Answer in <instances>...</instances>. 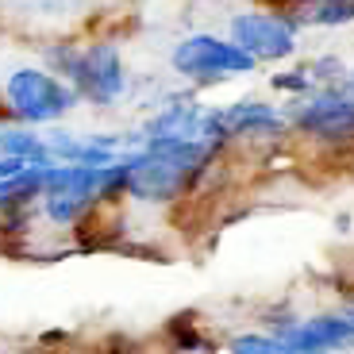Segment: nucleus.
Here are the masks:
<instances>
[{
    "label": "nucleus",
    "instance_id": "f257e3e1",
    "mask_svg": "<svg viewBox=\"0 0 354 354\" xmlns=\"http://www.w3.org/2000/svg\"><path fill=\"white\" fill-rule=\"evenodd\" d=\"M223 147L185 142V147H135L124 154V201L135 204H177L201 193L220 166Z\"/></svg>",
    "mask_w": 354,
    "mask_h": 354
},
{
    "label": "nucleus",
    "instance_id": "f03ea898",
    "mask_svg": "<svg viewBox=\"0 0 354 354\" xmlns=\"http://www.w3.org/2000/svg\"><path fill=\"white\" fill-rule=\"evenodd\" d=\"M46 62L62 81H70V88L77 93L81 104L93 108H115L131 88V73H127L124 50L108 39L97 43H50L43 50Z\"/></svg>",
    "mask_w": 354,
    "mask_h": 354
},
{
    "label": "nucleus",
    "instance_id": "7ed1b4c3",
    "mask_svg": "<svg viewBox=\"0 0 354 354\" xmlns=\"http://www.w3.org/2000/svg\"><path fill=\"white\" fill-rule=\"evenodd\" d=\"M0 100L8 120L27 127H58L73 108L81 104L70 81H62L50 66H12L0 85Z\"/></svg>",
    "mask_w": 354,
    "mask_h": 354
},
{
    "label": "nucleus",
    "instance_id": "20e7f679",
    "mask_svg": "<svg viewBox=\"0 0 354 354\" xmlns=\"http://www.w3.org/2000/svg\"><path fill=\"white\" fill-rule=\"evenodd\" d=\"M169 70L193 88H212L223 81L250 77L258 62L231 35L220 31H189L169 46Z\"/></svg>",
    "mask_w": 354,
    "mask_h": 354
},
{
    "label": "nucleus",
    "instance_id": "39448f33",
    "mask_svg": "<svg viewBox=\"0 0 354 354\" xmlns=\"http://www.w3.org/2000/svg\"><path fill=\"white\" fill-rule=\"evenodd\" d=\"M285 115H289V135L319 151H354V97H346L339 85L312 88L304 97L285 100Z\"/></svg>",
    "mask_w": 354,
    "mask_h": 354
},
{
    "label": "nucleus",
    "instance_id": "423d86ee",
    "mask_svg": "<svg viewBox=\"0 0 354 354\" xmlns=\"http://www.w3.org/2000/svg\"><path fill=\"white\" fill-rule=\"evenodd\" d=\"M262 328L289 354H354V324L339 308L312 312V316L274 308L262 316Z\"/></svg>",
    "mask_w": 354,
    "mask_h": 354
},
{
    "label": "nucleus",
    "instance_id": "0eeeda50",
    "mask_svg": "<svg viewBox=\"0 0 354 354\" xmlns=\"http://www.w3.org/2000/svg\"><path fill=\"white\" fill-rule=\"evenodd\" d=\"M212 139L227 147H274L289 139V115L266 97H239L212 108Z\"/></svg>",
    "mask_w": 354,
    "mask_h": 354
},
{
    "label": "nucleus",
    "instance_id": "6e6552de",
    "mask_svg": "<svg viewBox=\"0 0 354 354\" xmlns=\"http://www.w3.org/2000/svg\"><path fill=\"white\" fill-rule=\"evenodd\" d=\"M227 35L254 58L258 66H281L301 50V27L285 8H243L227 19Z\"/></svg>",
    "mask_w": 354,
    "mask_h": 354
},
{
    "label": "nucleus",
    "instance_id": "1a4fd4ad",
    "mask_svg": "<svg viewBox=\"0 0 354 354\" xmlns=\"http://www.w3.org/2000/svg\"><path fill=\"white\" fill-rule=\"evenodd\" d=\"M142 147H185V142H216L212 139V108L196 93H169L166 104L158 100L139 127ZM220 147V142H216Z\"/></svg>",
    "mask_w": 354,
    "mask_h": 354
},
{
    "label": "nucleus",
    "instance_id": "9d476101",
    "mask_svg": "<svg viewBox=\"0 0 354 354\" xmlns=\"http://www.w3.org/2000/svg\"><path fill=\"white\" fill-rule=\"evenodd\" d=\"M343 73H346L343 58H335V54H319V58H308V62H297V66H289V70L274 73V77H270V85H274L277 93H285V100H292V97L312 93V88L335 85Z\"/></svg>",
    "mask_w": 354,
    "mask_h": 354
},
{
    "label": "nucleus",
    "instance_id": "9b49d317",
    "mask_svg": "<svg viewBox=\"0 0 354 354\" xmlns=\"http://www.w3.org/2000/svg\"><path fill=\"white\" fill-rule=\"evenodd\" d=\"M281 8L301 31H335L354 24V0H285Z\"/></svg>",
    "mask_w": 354,
    "mask_h": 354
},
{
    "label": "nucleus",
    "instance_id": "f8f14e48",
    "mask_svg": "<svg viewBox=\"0 0 354 354\" xmlns=\"http://www.w3.org/2000/svg\"><path fill=\"white\" fill-rule=\"evenodd\" d=\"M0 158L12 162H54L46 151V135L43 127H27L16 120H0Z\"/></svg>",
    "mask_w": 354,
    "mask_h": 354
},
{
    "label": "nucleus",
    "instance_id": "ddd939ff",
    "mask_svg": "<svg viewBox=\"0 0 354 354\" xmlns=\"http://www.w3.org/2000/svg\"><path fill=\"white\" fill-rule=\"evenodd\" d=\"M220 354H289V351L266 328H250V331H235V335L223 339Z\"/></svg>",
    "mask_w": 354,
    "mask_h": 354
},
{
    "label": "nucleus",
    "instance_id": "4468645a",
    "mask_svg": "<svg viewBox=\"0 0 354 354\" xmlns=\"http://www.w3.org/2000/svg\"><path fill=\"white\" fill-rule=\"evenodd\" d=\"M335 85H339V88H343L346 97H354V70H351V66H346V73H343V77H339V81H335Z\"/></svg>",
    "mask_w": 354,
    "mask_h": 354
},
{
    "label": "nucleus",
    "instance_id": "2eb2a0df",
    "mask_svg": "<svg viewBox=\"0 0 354 354\" xmlns=\"http://www.w3.org/2000/svg\"><path fill=\"white\" fill-rule=\"evenodd\" d=\"M339 312H343V316H346V319H351V324H354V292H346L343 301H339Z\"/></svg>",
    "mask_w": 354,
    "mask_h": 354
},
{
    "label": "nucleus",
    "instance_id": "dca6fc26",
    "mask_svg": "<svg viewBox=\"0 0 354 354\" xmlns=\"http://www.w3.org/2000/svg\"><path fill=\"white\" fill-rule=\"evenodd\" d=\"M154 354H220V346H208V351H166V346H162V351H154Z\"/></svg>",
    "mask_w": 354,
    "mask_h": 354
},
{
    "label": "nucleus",
    "instance_id": "f3484780",
    "mask_svg": "<svg viewBox=\"0 0 354 354\" xmlns=\"http://www.w3.org/2000/svg\"><path fill=\"white\" fill-rule=\"evenodd\" d=\"M104 354H108V351H104Z\"/></svg>",
    "mask_w": 354,
    "mask_h": 354
}]
</instances>
